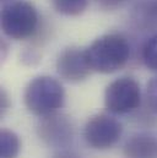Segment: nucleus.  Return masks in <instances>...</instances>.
I'll list each match as a JSON object with an SVG mask.
<instances>
[{"instance_id": "obj_1", "label": "nucleus", "mask_w": 157, "mask_h": 158, "mask_svg": "<svg viewBox=\"0 0 157 158\" xmlns=\"http://www.w3.org/2000/svg\"><path fill=\"white\" fill-rule=\"evenodd\" d=\"M130 44L120 33H107L93 40L86 54L92 71L113 74L123 69L130 58Z\"/></svg>"}, {"instance_id": "obj_2", "label": "nucleus", "mask_w": 157, "mask_h": 158, "mask_svg": "<svg viewBox=\"0 0 157 158\" xmlns=\"http://www.w3.org/2000/svg\"><path fill=\"white\" fill-rule=\"evenodd\" d=\"M65 91L62 83L50 76H37L31 80L23 91V103L30 113L43 118L63 107Z\"/></svg>"}, {"instance_id": "obj_3", "label": "nucleus", "mask_w": 157, "mask_h": 158, "mask_svg": "<svg viewBox=\"0 0 157 158\" xmlns=\"http://www.w3.org/2000/svg\"><path fill=\"white\" fill-rule=\"evenodd\" d=\"M39 27V14L30 1L16 0L4 5L1 10L2 33L15 40L33 37Z\"/></svg>"}, {"instance_id": "obj_4", "label": "nucleus", "mask_w": 157, "mask_h": 158, "mask_svg": "<svg viewBox=\"0 0 157 158\" xmlns=\"http://www.w3.org/2000/svg\"><path fill=\"white\" fill-rule=\"evenodd\" d=\"M141 103V88L133 77L123 76L112 81L104 91V106L108 112L124 115L133 113Z\"/></svg>"}, {"instance_id": "obj_5", "label": "nucleus", "mask_w": 157, "mask_h": 158, "mask_svg": "<svg viewBox=\"0 0 157 158\" xmlns=\"http://www.w3.org/2000/svg\"><path fill=\"white\" fill-rule=\"evenodd\" d=\"M123 134L121 123L108 114H96L83 126V139L95 150H107L114 146Z\"/></svg>"}, {"instance_id": "obj_6", "label": "nucleus", "mask_w": 157, "mask_h": 158, "mask_svg": "<svg viewBox=\"0 0 157 158\" xmlns=\"http://www.w3.org/2000/svg\"><path fill=\"white\" fill-rule=\"evenodd\" d=\"M36 130L42 142L49 147L64 150L74 139V125L71 120L60 113L39 118Z\"/></svg>"}, {"instance_id": "obj_7", "label": "nucleus", "mask_w": 157, "mask_h": 158, "mask_svg": "<svg viewBox=\"0 0 157 158\" xmlns=\"http://www.w3.org/2000/svg\"><path fill=\"white\" fill-rule=\"evenodd\" d=\"M58 75L66 82L78 83L85 81L92 71L86 49L80 47H68L62 50L55 63Z\"/></svg>"}, {"instance_id": "obj_8", "label": "nucleus", "mask_w": 157, "mask_h": 158, "mask_svg": "<svg viewBox=\"0 0 157 158\" xmlns=\"http://www.w3.org/2000/svg\"><path fill=\"white\" fill-rule=\"evenodd\" d=\"M126 158H157V136L150 131L133 134L124 143Z\"/></svg>"}, {"instance_id": "obj_9", "label": "nucleus", "mask_w": 157, "mask_h": 158, "mask_svg": "<svg viewBox=\"0 0 157 158\" xmlns=\"http://www.w3.org/2000/svg\"><path fill=\"white\" fill-rule=\"evenodd\" d=\"M133 22L142 30L157 27V0H139L131 11Z\"/></svg>"}, {"instance_id": "obj_10", "label": "nucleus", "mask_w": 157, "mask_h": 158, "mask_svg": "<svg viewBox=\"0 0 157 158\" xmlns=\"http://www.w3.org/2000/svg\"><path fill=\"white\" fill-rule=\"evenodd\" d=\"M21 150L20 137L9 129L0 131V158H17Z\"/></svg>"}, {"instance_id": "obj_11", "label": "nucleus", "mask_w": 157, "mask_h": 158, "mask_svg": "<svg viewBox=\"0 0 157 158\" xmlns=\"http://www.w3.org/2000/svg\"><path fill=\"white\" fill-rule=\"evenodd\" d=\"M52 7L64 16H78L88 5V0H49Z\"/></svg>"}, {"instance_id": "obj_12", "label": "nucleus", "mask_w": 157, "mask_h": 158, "mask_svg": "<svg viewBox=\"0 0 157 158\" xmlns=\"http://www.w3.org/2000/svg\"><path fill=\"white\" fill-rule=\"evenodd\" d=\"M141 59L149 70L157 73V33L145 42L141 49Z\"/></svg>"}, {"instance_id": "obj_13", "label": "nucleus", "mask_w": 157, "mask_h": 158, "mask_svg": "<svg viewBox=\"0 0 157 158\" xmlns=\"http://www.w3.org/2000/svg\"><path fill=\"white\" fill-rule=\"evenodd\" d=\"M146 101L150 110L157 115V75L146 85Z\"/></svg>"}, {"instance_id": "obj_14", "label": "nucleus", "mask_w": 157, "mask_h": 158, "mask_svg": "<svg viewBox=\"0 0 157 158\" xmlns=\"http://www.w3.org/2000/svg\"><path fill=\"white\" fill-rule=\"evenodd\" d=\"M129 0H96L97 5L106 11H114L119 7L124 6Z\"/></svg>"}, {"instance_id": "obj_15", "label": "nucleus", "mask_w": 157, "mask_h": 158, "mask_svg": "<svg viewBox=\"0 0 157 158\" xmlns=\"http://www.w3.org/2000/svg\"><path fill=\"white\" fill-rule=\"evenodd\" d=\"M21 60L26 65H36L40 60V55L33 49H27L21 54Z\"/></svg>"}, {"instance_id": "obj_16", "label": "nucleus", "mask_w": 157, "mask_h": 158, "mask_svg": "<svg viewBox=\"0 0 157 158\" xmlns=\"http://www.w3.org/2000/svg\"><path fill=\"white\" fill-rule=\"evenodd\" d=\"M9 108H10L9 94H7V92L4 88H1V91H0V114H1V117H4L6 114Z\"/></svg>"}, {"instance_id": "obj_17", "label": "nucleus", "mask_w": 157, "mask_h": 158, "mask_svg": "<svg viewBox=\"0 0 157 158\" xmlns=\"http://www.w3.org/2000/svg\"><path fill=\"white\" fill-rule=\"evenodd\" d=\"M53 158H80L75 153V152H73V151H68V150H60L58 153H55Z\"/></svg>"}, {"instance_id": "obj_18", "label": "nucleus", "mask_w": 157, "mask_h": 158, "mask_svg": "<svg viewBox=\"0 0 157 158\" xmlns=\"http://www.w3.org/2000/svg\"><path fill=\"white\" fill-rule=\"evenodd\" d=\"M2 1V4L4 5H6V4H10V2H14V1H16V0H1Z\"/></svg>"}]
</instances>
